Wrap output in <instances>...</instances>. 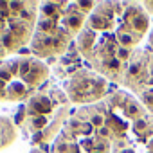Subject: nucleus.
<instances>
[{
  "label": "nucleus",
  "instance_id": "obj_1",
  "mask_svg": "<svg viewBox=\"0 0 153 153\" xmlns=\"http://www.w3.org/2000/svg\"><path fill=\"white\" fill-rule=\"evenodd\" d=\"M151 31L142 2H96L74 47L92 70L121 85L130 59Z\"/></svg>",
  "mask_w": 153,
  "mask_h": 153
},
{
  "label": "nucleus",
  "instance_id": "obj_2",
  "mask_svg": "<svg viewBox=\"0 0 153 153\" xmlns=\"http://www.w3.org/2000/svg\"><path fill=\"white\" fill-rule=\"evenodd\" d=\"M96 2H42L31 54L42 61L61 58L81 34Z\"/></svg>",
  "mask_w": 153,
  "mask_h": 153
},
{
  "label": "nucleus",
  "instance_id": "obj_3",
  "mask_svg": "<svg viewBox=\"0 0 153 153\" xmlns=\"http://www.w3.org/2000/svg\"><path fill=\"white\" fill-rule=\"evenodd\" d=\"M112 153H153V117L126 90L106 99Z\"/></svg>",
  "mask_w": 153,
  "mask_h": 153
},
{
  "label": "nucleus",
  "instance_id": "obj_4",
  "mask_svg": "<svg viewBox=\"0 0 153 153\" xmlns=\"http://www.w3.org/2000/svg\"><path fill=\"white\" fill-rule=\"evenodd\" d=\"M70 115V101L63 88L47 81L29 101L24 103L16 123L33 144L43 146L56 140Z\"/></svg>",
  "mask_w": 153,
  "mask_h": 153
},
{
  "label": "nucleus",
  "instance_id": "obj_5",
  "mask_svg": "<svg viewBox=\"0 0 153 153\" xmlns=\"http://www.w3.org/2000/svg\"><path fill=\"white\" fill-rule=\"evenodd\" d=\"M51 153H112L105 99L74 110L51 144Z\"/></svg>",
  "mask_w": 153,
  "mask_h": 153
},
{
  "label": "nucleus",
  "instance_id": "obj_6",
  "mask_svg": "<svg viewBox=\"0 0 153 153\" xmlns=\"http://www.w3.org/2000/svg\"><path fill=\"white\" fill-rule=\"evenodd\" d=\"M51 68L33 54H22L0 65V103H25L47 81Z\"/></svg>",
  "mask_w": 153,
  "mask_h": 153
},
{
  "label": "nucleus",
  "instance_id": "obj_7",
  "mask_svg": "<svg viewBox=\"0 0 153 153\" xmlns=\"http://www.w3.org/2000/svg\"><path fill=\"white\" fill-rule=\"evenodd\" d=\"M42 2L0 0V58L31 43Z\"/></svg>",
  "mask_w": 153,
  "mask_h": 153
},
{
  "label": "nucleus",
  "instance_id": "obj_8",
  "mask_svg": "<svg viewBox=\"0 0 153 153\" xmlns=\"http://www.w3.org/2000/svg\"><path fill=\"white\" fill-rule=\"evenodd\" d=\"M121 87L140 103L149 117H153V52L148 47L137 49L128 63Z\"/></svg>",
  "mask_w": 153,
  "mask_h": 153
},
{
  "label": "nucleus",
  "instance_id": "obj_9",
  "mask_svg": "<svg viewBox=\"0 0 153 153\" xmlns=\"http://www.w3.org/2000/svg\"><path fill=\"white\" fill-rule=\"evenodd\" d=\"M63 92L67 94L70 105L90 106L101 103L110 96V81L99 76L90 67H81L63 79Z\"/></svg>",
  "mask_w": 153,
  "mask_h": 153
},
{
  "label": "nucleus",
  "instance_id": "obj_10",
  "mask_svg": "<svg viewBox=\"0 0 153 153\" xmlns=\"http://www.w3.org/2000/svg\"><path fill=\"white\" fill-rule=\"evenodd\" d=\"M16 139H18V128H16V124L9 117L0 115V151L9 148Z\"/></svg>",
  "mask_w": 153,
  "mask_h": 153
},
{
  "label": "nucleus",
  "instance_id": "obj_11",
  "mask_svg": "<svg viewBox=\"0 0 153 153\" xmlns=\"http://www.w3.org/2000/svg\"><path fill=\"white\" fill-rule=\"evenodd\" d=\"M146 47L153 52V25H151V31H149V34H148V43H146Z\"/></svg>",
  "mask_w": 153,
  "mask_h": 153
},
{
  "label": "nucleus",
  "instance_id": "obj_12",
  "mask_svg": "<svg viewBox=\"0 0 153 153\" xmlns=\"http://www.w3.org/2000/svg\"><path fill=\"white\" fill-rule=\"evenodd\" d=\"M142 6H144V9L148 11V15L151 16V15H153V2H142Z\"/></svg>",
  "mask_w": 153,
  "mask_h": 153
}]
</instances>
